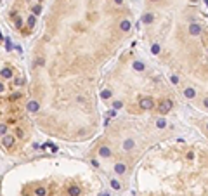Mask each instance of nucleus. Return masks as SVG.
I'll return each instance as SVG.
<instances>
[{"instance_id": "nucleus-1", "label": "nucleus", "mask_w": 208, "mask_h": 196, "mask_svg": "<svg viewBox=\"0 0 208 196\" xmlns=\"http://www.w3.org/2000/svg\"><path fill=\"white\" fill-rule=\"evenodd\" d=\"M172 108H173V103H172V101H170V99H163V101L158 104V111L165 115V113H168Z\"/></svg>"}, {"instance_id": "nucleus-2", "label": "nucleus", "mask_w": 208, "mask_h": 196, "mask_svg": "<svg viewBox=\"0 0 208 196\" xmlns=\"http://www.w3.org/2000/svg\"><path fill=\"white\" fill-rule=\"evenodd\" d=\"M139 106H140L142 109H153V108H154V103H153L151 97H142L140 103H139Z\"/></svg>"}, {"instance_id": "nucleus-3", "label": "nucleus", "mask_w": 208, "mask_h": 196, "mask_svg": "<svg viewBox=\"0 0 208 196\" xmlns=\"http://www.w3.org/2000/svg\"><path fill=\"white\" fill-rule=\"evenodd\" d=\"M26 109H28V113H36L38 109H40V104H38L35 99H31V101H28Z\"/></svg>"}, {"instance_id": "nucleus-4", "label": "nucleus", "mask_w": 208, "mask_h": 196, "mask_svg": "<svg viewBox=\"0 0 208 196\" xmlns=\"http://www.w3.org/2000/svg\"><path fill=\"white\" fill-rule=\"evenodd\" d=\"M2 144H4V147H7V149L12 147L14 146V137L12 135H4V137H2Z\"/></svg>"}, {"instance_id": "nucleus-5", "label": "nucleus", "mask_w": 208, "mask_h": 196, "mask_svg": "<svg viewBox=\"0 0 208 196\" xmlns=\"http://www.w3.org/2000/svg\"><path fill=\"white\" fill-rule=\"evenodd\" d=\"M189 33H191L193 36L201 35V26H200V24H196V23H193V24L189 26Z\"/></svg>"}, {"instance_id": "nucleus-6", "label": "nucleus", "mask_w": 208, "mask_h": 196, "mask_svg": "<svg viewBox=\"0 0 208 196\" xmlns=\"http://www.w3.org/2000/svg\"><path fill=\"white\" fill-rule=\"evenodd\" d=\"M80 188L78 186H69L68 188V196H80Z\"/></svg>"}, {"instance_id": "nucleus-7", "label": "nucleus", "mask_w": 208, "mask_h": 196, "mask_svg": "<svg viewBox=\"0 0 208 196\" xmlns=\"http://www.w3.org/2000/svg\"><path fill=\"white\" fill-rule=\"evenodd\" d=\"M115 172H116V174H125V172H127V165H125V163H116V165H115Z\"/></svg>"}, {"instance_id": "nucleus-8", "label": "nucleus", "mask_w": 208, "mask_h": 196, "mask_svg": "<svg viewBox=\"0 0 208 196\" xmlns=\"http://www.w3.org/2000/svg\"><path fill=\"white\" fill-rule=\"evenodd\" d=\"M99 154H101V156H104V158H109V156H111V149L108 146H102L101 149H99Z\"/></svg>"}, {"instance_id": "nucleus-9", "label": "nucleus", "mask_w": 208, "mask_h": 196, "mask_svg": "<svg viewBox=\"0 0 208 196\" xmlns=\"http://www.w3.org/2000/svg\"><path fill=\"white\" fill-rule=\"evenodd\" d=\"M2 78H12V71H11V68H2Z\"/></svg>"}, {"instance_id": "nucleus-10", "label": "nucleus", "mask_w": 208, "mask_h": 196, "mask_svg": "<svg viewBox=\"0 0 208 196\" xmlns=\"http://www.w3.org/2000/svg\"><path fill=\"white\" fill-rule=\"evenodd\" d=\"M130 28H132L130 21H127V19H125V21H121V24H120V30H121V31H128Z\"/></svg>"}, {"instance_id": "nucleus-11", "label": "nucleus", "mask_w": 208, "mask_h": 196, "mask_svg": "<svg viewBox=\"0 0 208 196\" xmlns=\"http://www.w3.org/2000/svg\"><path fill=\"white\" fill-rule=\"evenodd\" d=\"M184 96H186L187 99H193L194 96H196V92H194V89H191V87H187L186 90H184Z\"/></svg>"}, {"instance_id": "nucleus-12", "label": "nucleus", "mask_w": 208, "mask_h": 196, "mask_svg": "<svg viewBox=\"0 0 208 196\" xmlns=\"http://www.w3.org/2000/svg\"><path fill=\"white\" fill-rule=\"evenodd\" d=\"M47 194V189L43 188V186H40V188L35 189V196H45Z\"/></svg>"}, {"instance_id": "nucleus-13", "label": "nucleus", "mask_w": 208, "mask_h": 196, "mask_svg": "<svg viewBox=\"0 0 208 196\" xmlns=\"http://www.w3.org/2000/svg\"><path fill=\"white\" fill-rule=\"evenodd\" d=\"M132 68H134V70H135V71H142V70H144V68H146V66H144V64H142V63H140V61H135V63L132 64Z\"/></svg>"}, {"instance_id": "nucleus-14", "label": "nucleus", "mask_w": 208, "mask_h": 196, "mask_svg": "<svg viewBox=\"0 0 208 196\" xmlns=\"http://www.w3.org/2000/svg\"><path fill=\"white\" fill-rule=\"evenodd\" d=\"M153 19H154V17H153V14H144L140 21H142V23H146V24H149V23H153Z\"/></svg>"}, {"instance_id": "nucleus-15", "label": "nucleus", "mask_w": 208, "mask_h": 196, "mask_svg": "<svg viewBox=\"0 0 208 196\" xmlns=\"http://www.w3.org/2000/svg\"><path fill=\"white\" fill-rule=\"evenodd\" d=\"M123 147L127 149V151H128V149H132V147H134V141H132V139H127L123 142Z\"/></svg>"}, {"instance_id": "nucleus-16", "label": "nucleus", "mask_w": 208, "mask_h": 196, "mask_svg": "<svg viewBox=\"0 0 208 196\" xmlns=\"http://www.w3.org/2000/svg\"><path fill=\"white\" fill-rule=\"evenodd\" d=\"M4 43H5V49L7 50H12V43H11V38H9V36L4 38Z\"/></svg>"}, {"instance_id": "nucleus-17", "label": "nucleus", "mask_w": 208, "mask_h": 196, "mask_svg": "<svg viewBox=\"0 0 208 196\" xmlns=\"http://www.w3.org/2000/svg\"><path fill=\"white\" fill-rule=\"evenodd\" d=\"M111 188L113 189H121V184H120L116 179H113V181H111Z\"/></svg>"}, {"instance_id": "nucleus-18", "label": "nucleus", "mask_w": 208, "mask_h": 196, "mask_svg": "<svg viewBox=\"0 0 208 196\" xmlns=\"http://www.w3.org/2000/svg\"><path fill=\"white\" fill-rule=\"evenodd\" d=\"M156 127H159V128H163V127H166V122L163 118H158V122H156Z\"/></svg>"}, {"instance_id": "nucleus-19", "label": "nucleus", "mask_w": 208, "mask_h": 196, "mask_svg": "<svg viewBox=\"0 0 208 196\" xmlns=\"http://www.w3.org/2000/svg\"><path fill=\"white\" fill-rule=\"evenodd\" d=\"M121 106H123V103H121V101H115V103H113V109H120Z\"/></svg>"}, {"instance_id": "nucleus-20", "label": "nucleus", "mask_w": 208, "mask_h": 196, "mask_svg": "<svg viewBox=\"0 0 208 196\" xmlns=\"http://www.w3.org/2000/svg\"><path fill=\"white\" fill-rule=\"evenodd\" d=\"M151 52H153V54H158V52H159V45H158V43H153Z\"/></svg>"}, {"instance_id": "nucleus-21", "label": "nucleus", "mask_w": 208, "mask_h": 196, "mask_svg": "<svg viewBox=\"0 0 208 196\" xmlns=\"http://www.w3.org/2000/svg\"><path fill=\"white\" fill-rule=\"evenodd\" d=\"M101 97H102V99L111 97V92H109V90H102V92H101Z\"/></svg>"}, {"instance_id": "nucleus-22", "label": "nucleus", "mask_w": 208, "mask_h": 196, "mask_svg": "<svg viewBox=\"0 0 208 196\" xmlns=\"http://www.w3.org/2000/svg\"><path fill=\"white\" fill-rule=\"evenodd\" d=\"M28 26H30V28H33L35 26V16H30V19H28Z\"/></svg>"}, {"instance_id": "nucleus-23", "label": "nucleus", "mask_w": 208, "mask_h": 196, "mask_svg": "<svg viewBox=\"0 0 208 196\" xmlns=\"http://www.w3.org/2000/svg\"><path fill=\"white\" fill-rule=\"evenodd\" d=\"M5 132H7V125L5 123H2V125H0V134H2V137L5 135Z\"/></svg>"}, {"instance_id": "nucleus-24", "label": "nucleus", "mask_w": 208, "mask_h": 196, "mask_svg": "<svg viewBox=\"0 0 208 196\" xmlns=\"http://www.w3.org/2000/svg\"><path fill=\"white\" fill-rule=\"evenodd\" d=\"M40 12H42V7L40 5H35L33 7V14H40Z\"/></svg>"}, {"instance_id": "nucleus-25", "label": "nucleus", "mask_w": 208, "mask_h": 196, "mask_svg": "<svg viewBox=\"0 0 208 196\" xmlns=\"http://www.w3.org/2000/svg\"><path fill=\"white\" fill-rule=\"evenodd\" d=\"M21 26H23V19L17 17V19H16V28H21Z\"/></svg>"}, {"instance_id": "nucleus-26", "label": "nucleus", "mask_w": 208, "mask_h": 196, "mask_svg": "<svg viewBox=\"0 0 208 196\" xmlns=\"http://www.w3.org/2000/svg\"><path fill=\"white\" fill-rule=\"evenodd\" d=\"M14 84H16V85H23V78H16V80H14Z\"/></svg>"}, {"instance_id": "nucleus-27", "label": "nucleus", "mask_w": 208, "mask_h": 196, "mask_svg": "<svg viewBox=\"0 0 208 196\" xmlns=\"http://www.w3.org/2000/svg\"><path fill=\"white\" fill-rule=\"evenodd\" d=\"M170 80H172V84H177V82H179V78L175 77V75H172V77H170Z\"/></svg>"}, {"instance_id": "nucleus-28", "label": "nucleus", "mask_w": 208, "mask_h": 196, "mask_svg": "<svg viewBox=\"0 0 208 196\" xmlns=\"http://www.w3.org/2000/svg\"><path fill=\"white\" fill-rule=\"evenodd\" d=\"M115 115H116V113H115V109H109V111H108V116H115Z\"/></svg>"}, {"instance_id": "nucleus-29", "label": "nucleus", "mask_w": 208, "mask_h": 196, "mask_svg": "<svg viewBox=\"0 0 208 196\" xmlns=\"http://www.w3.org/2000/svg\"><path fill=\"white\" fill-rule=\"evenodd\" d=\"M99 196H109V193H108V191H102V193H99Z\"/></svg>"}, {"instance_id": "nucleus-30", "label": "nucleus", "mask_w": 208, "mask_h": 196, "mask_svg": "<svg viewBox=\"0 0 208 196\" xmlns=\"http://www.w3.org/2000/svg\"><path fill=\"white\" fill-rule=\"evenodd\" d=\"M203 103H205V106H206V108H208V97L205 99V101H203Z\"/></svg>"}, {"instance_id": "nucleus-31", "label": "nucleus", "mask_w": 208, "mask_h": 196, "mask_svg": "<svg viewBox=\"0 0 208 196\" xmlns=\"http://www.w3.org/2000/svg\"><path fill=\"white\" fill-rule=\"evenodd\" d=\"M115 2H116V4H123V0H115Z\"/></svg>"}, {"instance_id": "nucleus-32", "label": "nucleus", "mask_w": 208, "mask_h": 196, "mask_svg": "<svg viewBox=\"0 0 208 196\" xmlns=\"http://www.w3.org/2000/svg\"><path fill=\"white\" fill-rule=\"evenodd\" d=\"M151 2H158V0H151Z\"/></svg>"}, {"instance_id": "nucleus-33", "label": "nucleus", "mask_w": 208, "mask_h": 196, "mask_svg": "<svg viewBox=\"0 0 208 196\" xmlns=\"http://www.w3.org/2000/svg\"><path fill=\"white\" fill-rule=\"evenodd\" d=\"M38 2H42V0H38Z\"/></svg>"}, {"instance_id": "nucleus-34", "label": "nucleus", "mask_w": 208, "mask_h": 196, "mask_svg": "<svg viewBox=\"0 0 208 196\" xmlns=\"http://www.w3.org/2000/svg\"><path fill=\"white\" fill-rule=\"evenodd\" d=\"M24 196H28V194H24Z\"/></svg>"}, {"instance_id": "nucleus-35", "label": "nucleus", "mask_w": 208, "mask_h": 196, "mask_svg": "<svg viewBox=\"0 0 208 196\" xmlns=\"http://www.w3.org/2000/svg\"><path fill=\"white\" fill-rule=\"evenodd\" d=\"M206 128H208V125H206Z\"/></svg>"}]
</instances>
